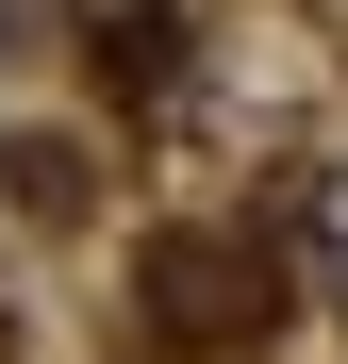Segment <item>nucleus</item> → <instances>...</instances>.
Here are the masks:
<instances>
[{"label":"nucleus","instance_id":"f257e3e1","mask_svg":"<svg viewBox=\"0 0 348 364\" xmlns=\"http://www.w3.org/2000/svg\"><path fill=\"white\" fill-rule=\"evenodd\" d=\"M282 315V265L265 249H232V232H166L149 249V331L166 348H249Z\"/></svg>","mask_w":348,"mask_h":364},{"label":"nucleus","instance_id":"f03ea898","mask_svg":"<svg viewBox=\"0 0 348 364\" xmlns=\"http://www.w3.org/2000/svg\"><path fill=\"white\" fill-rule=\"evenodd\" d=\"M100 83H116V100H183V17H166V0L100 17Z\"/></svg>","mask_w":348,"mask_h":364},{"label":"nucleus","instance_id":"7ed1b4c3","mask_svg":"<svg viewBox=\"0 0 348 364\" xmlns=\"http://www.w3.org/2000/svg\"><path fill=\"white\" fill-rule=\"evenodd\" d=\"M17 215H83V149L33 133V149H17Z\"/></svg>","mask_w":348,"mask_h":364}]
</instances>
